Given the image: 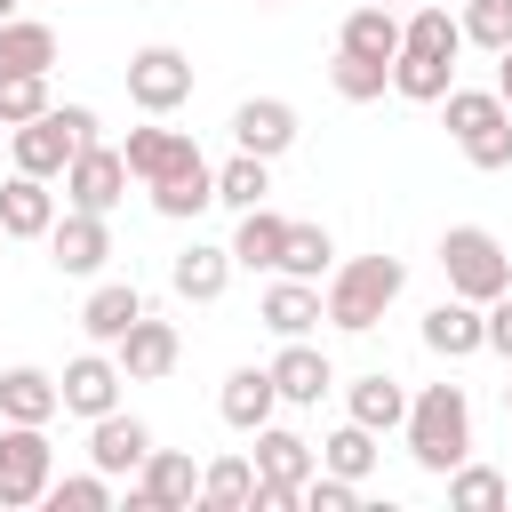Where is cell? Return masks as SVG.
I'll return each instance as SVG.
<instances>
[{
  "label": "cell",
  "mask_w": 512,
  "mask_h": 512,
  "mask_svg": "<svg viewBox=\"0 0 512 512\" xmlns=\"http://www.w3.org/2000/svg\"><path fill=\"white\" fill-rule=\"evenodd\" d=\"M408 288V264L400 256H352V264H336L328 272V296H320V320H336L344 336H368L384 312H392V296Z\"/></svg>",
  "instance_id": "6da1fadb"
},
{
  "label": "cell",
  "mask_w": 512,
  "mask_h": 512,
  "mask_svg": "<svg viewBox=\"0 0 512 512\" xmlns=\"http://www.w3.org/2000/svg\"><path fill=\"white\" fill-rule=\"evenodd\" d=\"M400 424H408V456L424 472H456L472 456V400H464V384H424Z\"/></svg>",
  "instance_id": "7a4b0ae2"
},
{
  "label": "cell",
  "mask_w": 512,
  "mask_h": 512,
  "mask_svg": "<svg viewBox=\"0 0 512 512\" xmlns=\"http://www.w3.org/2000/svg\"><path fill=\"white\" fill-rule=\"evenodd\" d=\"M256 496H248V512H296V496H304V480L320 472V448L304 440V432H288V424H256Z\"/></svg>",
  "instance_id": "3957f363"
},
{
  "label": "cell",
  "mask_w": 512,
  "mask_h": 512,
  "mask_svg": "<svg viewBox=\"0 0 512 512\" xmlns=\"http://www.w3.org/2000/svg\"><path fill=\"white\" fill-rule=\"evenodd\" d=\"M448 136L472 168H512V104L496 88H448Z\"/></svg>",
  "instance_id": "277c9868"
},
{
  "label": "cell",
  "mask_w": 512,
  "mask_h": 512,
  "mask_svg": "<svg viewBox=\"0 0 512 512\" xmlns=\"http://www.w3.org/2000/svg\"><path fill=\"white\" fill-rule=\"evenodd\" d=\"M8 144H16V168L24 176H64V160L80 152V144H96V112L88 104H48L40 120H24V128H8Z\"/></svg>",
  "instance_id": "5b68a950"
},
{
  "label": "cell",
  "mask_w": 512,
  "mask_h": 512,
  "mask_svg": "<svg viewBox=\"0 0 512 512\" xmlns=\"http://www.w3.org/2000/svg\"><path fill=\"white\" fill-rule=\"evenodd\" d=\"M440 272H448V296H472V304H488V296L512 288V256H504V240L488 224H448Z\"/></svg>",
  "instance_id": "8992f818"
},
{
  "label": "cell",
  "mask_w": 512,
  "mask_h": 512,
  "mask_svg": "<svg viewBox=\"0 0 512 512\" xmlns=\"http://www.w3.org/2000/svg\"><path fill=\"white\" fill-rule=\"evenodd\" d=\"M56 480V448H48V424H8L0 432V512H24L40 504Z\"/></svg>",
  "instance_id": "52a82bcc"
},
{
  "label": "cell",
  "mask_w": 512,
  "mask_h": 512,
  "mask_svg": "<svg viewBox=\"0 0 512 512\" xmlns=\"http://www.w3.org/2000/svg\"><path fill=\"white\" fill-rule=\"evenodd\" d=\"M128 104L152 112V120H168L176 104H192V56L168 48V40L136 48V56H128Z\"/></svg>",
  "instance_id": "ba28073f"
},
{
  "label": "cell",
  "mask_w": 512,
  "mask_h": 512,
  "mask_svg": "<svg viewBox=\"0 0 512 512\" xmlns=\"http://www.w3.org/2000/svg\"><path fill=\"white\" fill-rule=\"evenodd\" d=\"M120 192H128V160H120V144H80L72 160H64V200L72 208H88V216H112L120 208Z\"/></svg>",
  "instance_id": "9c48e42d"
},
{
  "label": "cell",
  "mask_w": 512,
  "mask_h": 512,
  "mask_svg": "<svg viewBox=\"0 0 512 512\" xmlns=\"http://www.w3.org/2000/svg\"><path fill=\"white\" fill-rule=\"evenodd\" d=\"M192 496H200V472H192V456H184V448H152V456L136 464L128 512H192Z\"/></svg>",
  "instance_id": "30bf717a"
},
{
  "label": "cell",
  "mask_w": 512,
  "mask_h": 512,
  "mask_svg": "<svg viewBox=\"0 0 512 512\" xmlns=\"http://www.w3.org/2000/svg\"><path fill=\"white\" fill-rule=\"evenodd\" d=\"M48 256H56V272L88 280V272H104V256H112V224L88 216V208H64V216L48 224Z\"/></svg>",
  "instance_id": "8fae6325"
},
{
  "label": "cell",
  "mask_w": 512,
  "mask_h": 512,
  "mask_svg": "<svg viewBox=\"0 0 512 512\" xmlns=\"http://www.w3.org/2000/svg\"><path fill=\"white\" fill-rule=\"evenodd\" d=\"M120 384H128V376H120V360H112V352H80V360H64L56 400H64L72 416H88V424H96L104 408H120Z\"/></svg>",
  "instance_id": "7c38bea8"
},
{
  "label": "cell",
  "mask_w": 512,
  "mask_h": 512,
  "mask_svg": "<svg viewBox=\"0 0 512 512\" xmlns=\"http://www.w3.org/2000/svg\"><path fill=\"white\" fill-rule=\"evenodd\" d=\"M232 144L256 152V160H280V152L296 144V104H288V96H248V104H232Z\"/></svg>",
  "instance_id": "4fadbf2b"
},
{
  "label": "cell",
  "mask_w": 512,
  "mask_h": 512,
  "mask_svg": "<svg viewBox=\"0 0 512 512\" xmlns=\"http://www.w3.org/2000/svg\"><path fill=\"white\" fill-rule=\"evenodd\" d=\"M112 360H120V376H128V384H160V376L184 360V336H176L168 320H152V312H144V320L112 344Z\"/></svg>",
  "instance_id": "5bb4252c"
},
{
  "label": "cell",
  "mask_w": 512,
  "mask_h": 512,
  "mask_svg": "<svg viewBox=\"0 0 512 512\" xmlns=\"http://www.w3.org/2000/svg\"><path fill=\"white\" fill-rule=\"evenodd\" d=\"M144 456H152V424H144V416L104 408V416L88 424V464H96V472H112V480H120V472H136Z\"/></svg>",
  "instance_id": "9a60e30c"
},
{
  "label": "cell",
  "mask_w": 512,
  "mask_h": 512,
  "mask_svg": "<svg viewBox=\"0 0 512 512\" xmlns=\"http://www.w3.org/2000/svg\"><path fill=\"white\" fill-rule=\"evenodd\" d=\"M424 352H440V360H472V352H488L480 304H472V296H440V304L424 312Z\"/></svg>",
  "instance_id": "2e32d148"
},
{
  "label": "cell",
  "mask_w": 512,
  "mask_h": 512,
  "mask_svg": "<svg viewBox=\"0 0 512 512\" xmlns=\"http://www.w3.org/2000/svg\"><path fill=\"white\" fill-rule=\"evenodd\" d=\"M336 384V368H328V352H312L304 336H280V360H272V392L288 400V408H320V392Z\"/></svg>",
  "instance_id": "e0dca14e"
},
{
  "label": "cell",
  "mask_w": 512,
  "mask_h": 512,
  "mask_svg": "<svg viewBox=\"0 0 512 512\" xmlns=\"http://www.w3.org/2000/svg\"><path fill=\"white\" fill-rule=\"evenodd\" d=\"M48 224H56V192H48V176H8L0 184V232L8 240H48Z\"/></svg>",
  "instance_id": "ac0fdd59"
},
{
  "label": "cell",
  "mask_w": 512,
  "mask_h": 512,
  "mask_svg": "<svg viewBox=\"0 0 512 512\" xmlns=\"http://www.w3.org/2000/svg\"><path fill=\"white\" fill-rule=\"evenodd\" d=\"M144 192H152V208H160V216H176V224H184V216H200V208H216V168H208V160L192 152L184 168H168V176H152Z\"/></svg>",
  "instance_id": "d6986e66"
},
{
  "label": "cell",
  "mask_w": 512,
  "mask_h": 512,
  "mask_svg": "<svg viewBox=\"0 0 512 512\" xmlns=\"http://www.w3.org/2000/svg\"><path fill=\"white\" fill-rule=\"evenodd\" d=\"M272 408H280V392H272V368H232V376H224V392H216V416H224L232 432H256V424H272Z\"/></svg>",
  "instance_id": "ffe728a7"
},
{
  "label": "cell",
  "mask_w": 512,
  "mask_h": 512,
  "mask_svg": "<svg viewBox=\"0 0 512 512\" xmlns=\"http://www.w3.org/2000/svg\"><path fill=\"white\" fill-rule=\"evenodd\" d=\"M256 312H264L272 336H312V328H320V280H288V272H280Z\"/></svg>",
  "instance_id": "44dd1931"
},
{
  "label": "cell",
  "mask_w": 512,
  "mask_h": 512,
  "mask_svg": "<svg viewBox=\"0 0 512 512\" xmlns=\"http://www.w3.org/2000/svg\"><path fill=\"white\" fill-rule=\"evenodd\" d=\"M200 144L184 136V128H128V144H120V160H128V176H168V168H184Z\"/></svg>",
  "instance_id": "7402d4cb"
},
{
  "label": "cell",
  "mask_w": 512,
  "mask_h": 512,
  "mask_svg": "<svg viewBox=\"0 0 512 512\" xmlns=\"http://www.w3.org/2000/svg\"><path fill=\"white\" fill-rule=\"evenodd\" d=\"M168 280H176V296H184V304H216V296H224V280H232V248L192 240V248L168 264Z\"/></svg>",
  "instance_id": "603a6c76"
},
{
  "label": "cell",
  "mask_w": 512,
  "mask_h": 512,
  "mask_svg": "<svg viewBox=\"0 0 512 512\" xmlns=\"http://www.w3.org/2000/svg\"><path fill=\"white\" fill-rule=\"evenodd\" d=\"M136 320H144V296H136L128 280H104V288L80 304V328H88V344H120Z\"/></svg>",
  "instance_id": "cb8c5ba5"
},
{
  "label": "cell",
  "mask_w": 512,
  "mask_h": 512,
  "mask_svg": "<svg viewBox=\"0 0 512 512\" xmlns=\"http://www.w3.org/2000/svg\"><path fill=\"white\" fill-rule=\"evenodd\" d=\"M64 400H56V376L48 368H0V416L8 424H48Z\"/></svg>",
  "instance_id": "d4e9b609"
},
{
  "label": "cell",
  "mask_w": 512,
  "mask_h": 512,
  "mask_svg": "<svg viewBox=\"0 0 512 512\" xmlns=\"http://www.w3.org/2000/svg\"><path fill=\"white\" fill-rule=\"evenodd\" d=\"M344 408H352V424H368V432H392V424L408 416V392H400V376L368 368L360 384H344Z\"/></svg>",
  "instance_id": "484cf974"
},
{
  "label": "cell",
  "mask_w": 512,
  "mask_h": 512,
  "mask_svg": "<svg viewBox=\"0 0 512 512\" xmlns=\"http://www.w3.org/2000/svg\"><path fill=\"white\" fill-rule=\"evenodd\" d=\"M336 48H352V56H376V64H392V56H400V16H392V8H376V0H360V8L344 16Z\"/></svg>",
  "instance_id": "4316f807"
},
{
  "label": "cell",
  "mask_w": 512,
  "mask_h": 512,
  "mask_svg": "<svg viewBox=\"0 0 512 512\" xmlns=\"http://www.w3.org/2000/svg\"><path fill=\"white\" fill-rule=\"evenodd\" d=\"M448 88H456V56H416V48L392 56V96H408V104H440Z\"/></svg>",
  "instance_id": "83f0119b"
},
{
  "label": "cell",
  "mask_w": 512,
  "mask_h": 512,
  "mask_svg": "<svg viewBox=\"0 0 512 512\" xmlns=\"http://www.w3.org/2000/svg\"><path fill=\"white\" fill-rule=\"evenodd\" d=\"M280 240H288V216H272V208L256 200V208H240L232 264H248V272H272V264H280Z\"/></svg>",
  "instance_id": "f1b7e54d"
},
{
  "label": "cell",
  "mask_w": 512,
  "mask_h": 512,
  "mask_svg": "<svg viewBox=\"0 0 512 512\" xmlns=\"http://www.w3.org/2000/svg\"><path fill=\"white\" fill-rule=\"evenodd\" d=\"M48 64H56V24L8 16L0 24V72H48Z\"/></svg>",
  "instance_id": "f546056e"
},
{
  "label": "cell",
  "mask_w": 512,
  "mask_h": 512,
  "mask_svg": "<svg viewBox=\"0 0 512 512\" xmlns=\"http://www.w3.org/2000/svg\"><path fill=\"white\" fill-rule=\"evenodd\" d=\"M248 496H256V464L248 456H216L208 472H200V512H248Z\"/></svg>",
  "instance_id": "4dcf8cb0"
},
{
  "label": "cell",
  "mask_w": 512,
  "mask_h": 512,
  "mask_svg": "<svg viewBox=\"0 0 512 512\" xmlns=\"http://www.w3.org/2000/svg\"><path fill=\"white\" fill-rule=\"evenodd\" d=\"M264 192H272V160H256V152H232V160L216 168V208L240 216V208H256Z\"/></svg>",
  "instance_id": "1f68e13d"
},
{
  "label": "cell",
  "mask_w": 512,
  "mask_h": 512,
  "mask_svg": "<svg viewBox=\"0 0 512 512\" xmlns=\"http://www.w3.org/2000/svg\"><path fill=\"white\" fill-rule=\"evenodd\" d=\"M320 472H344V480H368V472H376V432L344 416V424H336V432L320 440Z\"/></svg>",
  "instance_id": "d6a6232c"
},
{
  "label": "cell",
  "mask_w": 512,
  "mask_h": 512,
  "mask_svg": "<svg viewBox=\"0 0 512 512\" xmlns=\"http://www.w3.org/2000/svg\"><path fill=\"white\" fill-rule=\"evenodd\" d=\"M328 256H336L328 224H288V240H280V264H272V272H288V280H320V272H328Z\"/></svg>",
  "instance_id": "836d02e7"
},
{
  "label": "cell",
  "mask_w": 512,
  "mask_h": 512,
  "mask_svg": "<svg viewBox=\"0 0 512 512\" xmlns=\"http://www.w3.org/2000/svg\"><path fill=\"white\" fill-rule=\"evenodd\" d=\"M328 80H336V96H344V104H376V96L392 88V64H376V56H352V48H336Z\"/></svg>",
  "instance_id": "e575fe53"
},
{
  "label": "cell",
  "mask_w": 512,
  "mask_h": 512,
  "mask_svg": "<svg viewBox=\"0 0 512 512\" xmlns=\"http://www.w3.org/2000/svg\"><path fill=\"white\" fill-rule=\"evenodd\" d=\"M440 480H448V504H456V512H496V504L512 496L504 472H488V464H472V456H464L456 472H440Z\"/></svg>",
  "instance_id": "d590c367"
},
{
  "label": "cell",
  "mask_w": 512,
  "mask_h": 512,
  "mask_svg": "<svg viewBox=\"0 0 512 512\" xmlns=\"http://www.w3.org/2000/svg\"><path fill=\"white\" fill-rule=\"evenodd\" d=\"M56 96H48V72H0V128H24L40 120Z\"/></svg>",
  "instance_id": "8d00e7d4"
},
{
  "label": "cell",
  "mask_w": 512,
  "mask_h": 512,
  "mask_svg": "<svg viewBox=\"0 0 512 512\" xmlns=\"http://www.w3.org/2000/svg\"><path fill=\"white\" fill-rule=\"evenodd\" d=\"M400 48H416V56H456V48H464V32H456V16H448V8H416V16L400 24Z\"/></svg>",
  "instance_id": "74e56055"
},
{
  "label": "cell",
  "mask_w": 512,
  "mask_h": 512,
  "mask_svg": "<svg viewBox=\"0 0 512 512\" xmlns=\"http://www.w3.org/2000/svg\"><path fill=\"white\" fill-rule=\"evenodd\" d=\"M40 504H56V512H112V472H72V480H48V496Z\"/></svg>",
  "instance_id": "f35d334b"
},
{
  "label": "cell",
  "mask_w": 512,
  "mask_h": 512,
  "mask_svg": "<svg viewBox=\"0 0 512 512\" xmlns=\"http://www.w3.org/2000/svg\"><path fill=\"white\" fill-rule=\"evenodd\" d=\"M456 32H464L472 48H488V56L512 48V0H472V8L456 16Z\"/></svg>",
  "instance_id": "ab89813d"
},
{
  "label": "cell",
  "mask_w": 512,
  "mask_h": 512,
  "mask_svg": "<svg viewBox=\"0 0 512 512\" xmlns=\"http://www.w3.org/2000/svg\"><path fill=\"white\" fill-rule=\"evenodd\" d=\"M352 504H360V480H344V472H312L296 496V512H352Z\"/></svg>",
  "instance_id": "60d3db41"
},
{
  "label": "cell",
  "mask_w": 512,
  "mask_h": 512,
  "mask_svg": "<svg viewBox=\"0 0 512 512\" xmlns=\"http://www.w3.org/2000/svg\"><path fill=\"white\" fill-rule=\"evenodd\" d=\"M480 328H488V352H504V360H512V288L480 304Z\"/></svg>",
  "instance_id": "b9f144b4"
},
{
  "label": "cell",
  "mask_w": 512,
  "mask_h": 512,
  "mask_svg": "<svg viewBox=\"0 0 512 512\" xmlns=\"http://www.w3.org/2000/svg\"><path fill=\"white\" fill-rule=\"evenodd\" d=\"M496 96L512 104V48H496Z\"/></svg>",
  "instance_id": "7bdbcfd3"
},
{
  "label": "cell",
  "mask_w": 512,
  "mask_h": 512,
  "mask_svg": "<svg viewBox=\"0 0 512 512\" xmlns=\"http://www.w3.org/2000/svg\"><path fill=\"white\" fill-rule=\"evenodd\" d=\"M16 8H24V0H0V24H8V16H16Z\"/></svg>",
  "instance_id": "ee69618b"
},
{
  "label": "cell",
  "mask_w": 512,
  "mask_h": 512,
  "mask_svg": "<svg viewBox=\"0 0 512 512\" xmlns=\"http://www.w3.org/2000/svg\"><path fill=\"white\" fill-rule=\"evenodd\" d=\"M376 8H400V0H376Z\"/></svg>",
  "instance_id": "f6af8a7d"
},
{
  "label": "cell",
  "mask_w": 512,
  "mask_h": 512,
  "mask_svg": "<svg viewBox=\"0 0 512 512\" xmlns=\"http://www.w3.org/2000/svg\"><path fill=\"white\" fill-rule=\"evenodd\" d=\"M264 8H280V0H264Z\"/></svg>",
  "instance_id": "bcb514c9"
},
{
  "label": "cell",
  "mask_w": 512,
  "mask_h": 512,
  "mask_svg": "<svg viewBox=\"0 0 512 512\" xmlns=\"http://www.w3.org/2000/svg\"><path fill=\"white\" fill-rule=\"evenodd\" d=\"M0 240H8V232H0Z\"/></svg>",
  "instance_id": "7dc6e473"
}]
</instances>
